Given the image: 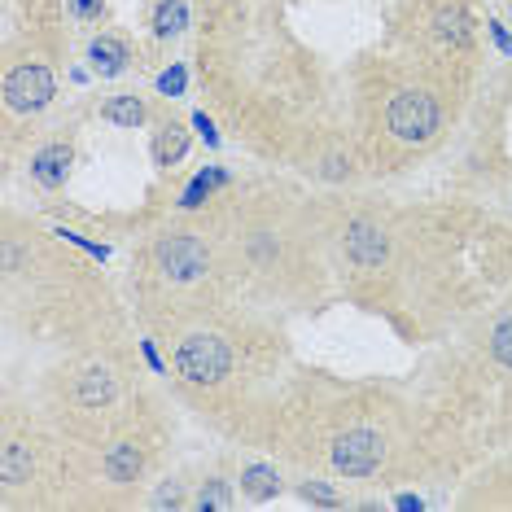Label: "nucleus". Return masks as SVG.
Wrapping results in <instances>:
<instances>
[{"label": "nucleus", "instance_id": "nucleus-1", "mask_svg": "<svg viewBox=\"0 0 512 512\" xmlns=\"http://www.w3.org/2000/svg\"><path fill=\"white\" fill-rule=\"evenodd\" d=\"M232 372V346L219 333H189L176 346V377L189 386H219Z\"/></svg>", "mask_w": 512, "mask_h": 512}, {"label": "nucleus", "instance_id": "nucleus-2", "mask_svg": "<svg viewBox=\"0 0 512 512\" xmlns=\"http://www.w3.org/2000/svg\"><path fill=\"white\" fill-rule=\"evenodd\" d=\"M438 123H442V110L425 88H399L386 106V127H390L394 141H403V145L434 141Z\"/></svg>", "mask_w": 512, "mask_h": 512}, {"label": "nucleus", "instance_id": "nucleus-3", "mask_svg": "<svg viewBox=\"0 0 512 512\" xmlns=\"http://www.w3.org/2000/svg\"><path fill=\"white\" fill-rule=\"evenodd\" d=\"M154 263L167 281L176 285H189V281H202L206 267H211V254L197 241V232H167V237L154 241Z\"/></svg>", "mask_w": 512, "mask_h": 512}, {"label": "nucleus", "instance_id": "nucleus-4", "mask_svg": "<svg viewBox=\"0 0 512 512\" xmlns=\"http://www.w3.org/2000/svg\"><path fill=\"white\" fill-rule=\"evenodd\" d=\"M57 79L44 62H18L5 71V106L18 114H40L53 101Z\"/></svg>", "mask_w": 512, "mask_h": 512}, {"label": "nucleus", "instance_id": "nucleus-5", "mask_svg": "<svg viewBox=\"0 0 512 512\" xmlns=\"http://www.w3.org/2000/svg\"><path fill=\"white\" fill-rule=\"evenodd\" d=\"M329 456L342 477H372L386 464V438H381L377 429H346V434L333 442Z\"/></svg>", "mask_w": 512, "mask_h": 512}, {"label": "nucleus", "instance_id": "nucleus-6", "mask_svg": "<svg viewBox=\"0 0 512 512\" xmlns=\"http://www.w3.org/2000/svg\"><path fill=\"white\" fill-rule=\"evenodd\" d=\"M342 250L359 272H381V267L390 263V237L377 219H351L346 237H342Z\"/></svg>", "mask_w": 512, "mask_h": 512}, {"label": "nucleus", "instance_id": "nucleus-7", "mask_svg": "<svg viewBox=\"0 0 512 512\" xmlns=\"http://www.w3.org/2000/svg\"><path fill=\"white\" fill-rule=\"evenodd\" d=\"M101 469H106V477L114 486L136 482V477L145 473V447L141 442H132V438L114 442V447H106V456H101Z\"/></svg>", "mask_w": 512, "mask_h": 512}, {"label": "nucleus", "instance_id": "nucleus-8", "mask_svg": "<svg viewBox=\"0 0 512 512\" xmlns=\"http://www.w3.org/2000/svg\"><path fill=\"white\" fill-rule=\"evenodd\" d=\"M119 399V381H114L110 368H88L84 377L75 381V403L88 407V412H101V407H110Z\"/></svg>", "mask_w": 512, "mask_h": 512}, {"label": "nucleus", "instance_id": "nucleus-9", "mask_svg": "<svg viewBox=\"0 0 512 512\" xmlns=\"http://www.w3.org/2000/svg\"><path fill=\"white\" fill-rule=\"evenodd\" d=\"M434 40L442 44V49H451V53H464L473 44V22H469V14H464L460 5H442L438 14H434Z\"/></svg>", "mask_w": 512, "mask_h": 512}, {"label": "nucleus", "instance_id": "nucleus-10", "mask_svg": "<svg viewBox=\"0 0 512 512\" xmlns=\"http://www.w3.org/2000/svg\"><path fill=\"white\" fill-rule=\"evenodd\" d=\"M88 62H92V71H97L101 79H114V75L127 71V62H132V49H127L119 36H97V40L88 44Z\"/></svg>", "mask_w": 512, "mask_h": 512}, {"label": "nucleus", "instance_id": "nucleus-11", "mask_svg": "<svg viewBox=\"0 0 512 512\" xmlns=\"http://www.w3.org/2000/svg\"><path fill=\"white\" fill-rule=\"evenodd\" d=\"M66 171H71V145H44L40 154L31 158V180L44 184V189L66 184Z\"/></svg>", "mask_w": 512, "mask_h": 512}, {"label": "nucleus", "instance_id": "nucleus-12", "mask_svg": "<svg viewBox=\"0 0 512 512\" xmlns=\"http://www.w3.org/2000/svg\"><path fill=\"white\" fill-rule=\"evenodd\" d=\"M31 469H36V456H31V447L22 438H9L5 447H0V482L14 491V486L31 482Z\"/></svg>", "mask_w": 512, "mask_h": 512}, {"label": "nucleus", "instance_id": "nucleus-13", "mask_svg": "<svg viewBox=\"0 0 512 512\" xmlns=\"http://www.w3.org/2000/svg\"><path fill=\"white\" fill-rule=\"evenodd\" d=\"M101 119L123 127V132H136V127L149 119V110H145V101L136 97V92H119V97H110L106 106H101Z\"/></svg>", "mask_w": 512, "mask_h": 512}, {"label": "nucleus", "instance_id": "nucleus-14", "mask_svg": "<svg viewBox=\"0 0 512 512\" xmlns=\"http://www.w3.org/2000/svg\"><path fill=\"white\" fill-rule=\"evenodd\" d=\"M184 154H189V132L180 123H162L154 136V162L158 167H176Z\"/></svg>", "mask_w": 512, "mask_h": 512}, {"label": "nucleus", "instance_id": "nucleus-15", "mask_svg": "<svg viewBox=\"0 0 512 512\" xmlns=\"http://www.w3.org/2000/svg\"><path fill=\"white\" fill-rule=\"evenodd\" d=\"M184 22H189V5H184V0H158L154 5V36L158 40L180 36Z\"/></svg>", "mask_w": 512, "mask_h": 512}, {"label": "nucleus", "instance_id": "nucleus-16", "mask_svg": "<svg viewBox=\"0 0 512 512\" xmlns=\"http://www.w3.org/2000/svg\"><path fill=\"white\" fill-rule=\"evenodd\" d=\"M241 491L250 499H272L281 491V477H276V469H267V464H250V469L241 473Z\"/></svg>", "mask_w": 512, "mask_h": 512}, {"label": "nucleus", "instance_id": "nucleus-17", "mask_svg": "<svg viewBox=\"0 0 512 512\" xmlns=\"http://www.w3.org/2000/svg\"><path fill=\"white\" fill-rule=\"evenodd\" d=\"M193 508H197V512L232 508V491H228V482H219V477H211V482H202V491L193 495Z\"/></svg>", "mask_w": 512, "mask_h": 512}, {"label": "nucleus", "instance_id": "nucleus-18", "mask_svg": "<svg viewBox=\"0 0 512 512\" xmlns=\"http://www.w3.org/2000/svg\"><path fill=\"white\" fill-rule=\"evenodd\" d=\"M228 176L219 167H211V171H202L193 184H189V193H184V206H202V197H211V189H219Z\"/></svg>", "mask_w": 512, "mask_h": 512}, {"label": "nucleus", "instance_id": "nucleus-19", "mask_svg": "<svg viewBox=\"0 0 512 512\" xmlns=\"http://www.w3.org/2000/svg\"><path fill=\"white\" fill-rule=\"evenodd\" d=\"M491 355H495V364L512 368V316L495 324V333H491Z\"/></svg>", "mask_w": 512, "mask_h": 512}, {"label": "nucleus", "instance_id": "nucleus-20", "mask_svg": "<svg viewBox=\"0 0 512 512\" xmlns=\"http://www.w3.org/2000/svg\"><path fill=\"white\" fill-rule=\"evenodd\" d=\"M302 499H307V504H320V508H342V495L329 491L324 482H302Z\"/></svg>", "mask_w": 512, "mask_h": 512}, {"label": "nucleus", "instance_id": "nucleus-21", "mask_svg": "<svg viewBox=\"0 0 512 512\" xmlns=\"http://www.w3.org/2000/svg\"><path fill=\"white\" fill-rule=\"evenodd\" d=\"M66 9H71L75 22H97L106 14V0H66Z\"/></svg>", "mask_w": 512, "mask_h": 512}, {"label": "nucleus", "instance_id": "nucleus-22", "mask_svg": "<svg viewBox=\"0 0 512 512\" xmlns=\"http://www.w3.org/2000/svg\"><path fill=\"white\" fill-rule=\"evenodd\" d=\"M184 504H193V499H184V491L176 482H167L162 491L154 495V508H184Z\"/></svg>", "mask_w": 512, "mask_h": 512}, {"label": "nucleus", "instance_id": "nucleus-23", "mask_svg": "<svg viewBox=\"0 0 512 512\" xmlns=\"http://www.w3.org/2000/svg\"><path fill=\"white\" fill-rule=\"evenodd\" d=\"M158 92H167V97H180L184 92V66H171V71L158 75Z\"/></svg>", "mask_w": 512, "mask_h": 512}, {"label": "nucleus", "instance_id": "nucleus-24", "mask_svg": "<svg viewBox=\"0 0 512 512\" xmlns=\"http://www.w3.org/2000/svg\"><path fill=\"white\" fill-rule=\"evenodd\" d=\"M491 31H495V44H499V49H504V53H512V36H508V31L499 27V22H491Z\"/></svg>", "mask_w": 512, "mask_h": 512}]
</instances>
